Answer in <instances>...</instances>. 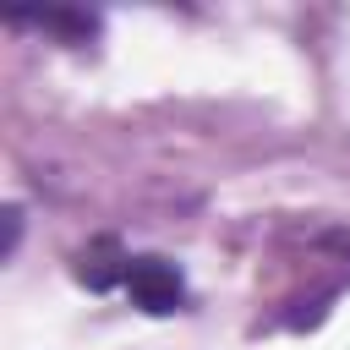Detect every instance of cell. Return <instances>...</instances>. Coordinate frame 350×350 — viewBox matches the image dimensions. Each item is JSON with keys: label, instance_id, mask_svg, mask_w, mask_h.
<instances>
[{"label": "cell", "instance_id": "obj_1", "mask_svg": "<svg viewBox=\"0 0 350 350\" xmlns=\"http://www.w3.org/2000/svg\"><path fill=\"white\" fill-rule=\"evenodd\" d=\"M77 273L93 290H126L131 306H142L153 317H170V312H186L191 306V290H186L180 262H170L159 252H115V262H98V252H93V257H82Z\"/></svg>", "mask_w": 350, "mask_h": 350}, {"label": "cell", "instance_id": "obj_2", "mask_svg": "<svg viewBox=\"0 0 350 350\" xmlns=\"http://www.w3.org/2000/svg\"><path fill=\"white\" fill-rule=\"evenodd\" d=\"M11 27H33V33H49L55 44H88L98 38V16L93 11H71V5H44V11H5Z\"/></svg>", "mask_w": 350, "mask_h": 350}]
</instances>
